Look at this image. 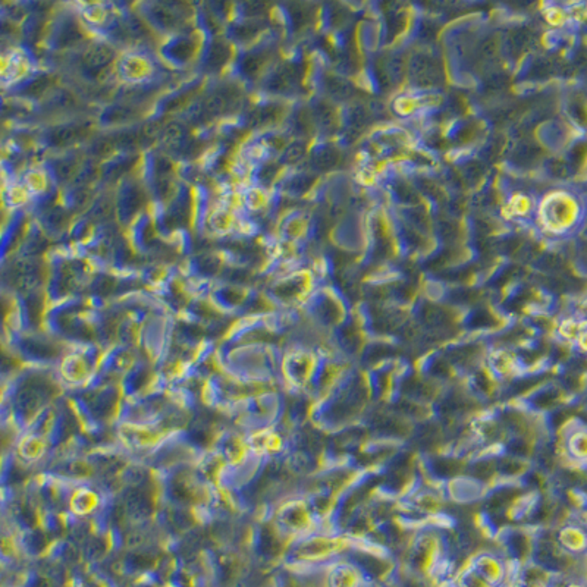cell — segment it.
I'll list each match as a JSON object with an SVG mask.
<instances>
[{"mask_svg": "<svg viewBox=\"0 0 587 587\" xmlns=\"http://www.w3.org/2000/svg\"><path fill=\"white\" fill-rule=\"evenodd\" d=\"M143 200V190L138 183L133 181H126L122 183L116 198V214L122 224L131 220L133 216L141 209Z\"/></svg>", "mask_w": 587, "mask_h": 587, "instance_id": "6da1fadb", "label": "cell"}, {"mask_svg": "<svg viewBox=\"0 0 587 587\" xmlns=\"http://www.w3.org/2000/svg\"><path fill=\"white\" fill-rule=\"evenodd\" d=\"M188 137H190V131H188L187 123L174 119V121H169L168 123H164L163 134L160 140L169 152L187 156L190 144L193 143L190 141Z\"/></svg>", "mask_w": 587, "mask_h": 587, "instance_id": "7a4b0ae2", "label": "cell"}, {"mask_svg": "<svg viewBox=\"0 0 587 587\" xmlns=\"http://www.w3.org/2000/svg\"><path fill=\"white\" fill-rule=\"evenodd\" d=\"M116 56L115 49L107 43H96L90 46L83 54V63L88 71L102 72L114 62Z\"/></svg>", "mask_w": 587, "mask_h": 587, "instance_id": "3957f363", "label": "cell"}, {"mask_svg": "<svg viewBox=\"0 0 587 587\" xmlns=\"http://www.w3.org/2000/svg\"><path fill=\"white\" fill-rule=\"evenodd\" d=\"M145 12L147 20L157 30L171 31L175 30L181 23V13L171 5L155 4Z\"/></svg>", "mask_w": 587, "mask_h": 587, "instance_id": "277c9868", "label": "cell"}, {"mask_svg": "<svg viewBox=\"0 0 587 587\" xmlns=\"http://www.w3.org/2000/svg\"><path fill=\"white\" fill-rule=\"evenodd\" d=\"M87 133H88V128L83 125L65 123V125L53 128V130L49 133L47 138H49V143L54 147H68L85 138Z\"/></svg>", "mask_w": 587, "mask_h": 587, "instance_id": "5b68a950", "label": "cell"}, {"mask_svg": "<svg viewBox=\"0 0 587 587\" xmlns=\"http://www.w3.org/2000/svg\"><path fill=\"white\" fill-rule=\"evenodd\" d=\"M235 103H236V95L231 90H217L203 100L209 119L226 115Z\"/></svg>", "mask_w": 587, "mask_h": 587, "instance_id": "8992f818", "label": "cell"}, {"mask_svg": "<svg viewBox=\"0 0 587 587\" xmlns=\"http://www.w3.org/2000/svg\"><path fill=\"white\" fill-rule=\"evenodd\" d=\"M84 40V34L80 28V25L68 18V20H63L56 31H54L53 35V43L58 49H68V47H73L77 46L78 43H81Z\"/></svg>", "mask_w": 587, "mask_h": 587, "instance_id": "52a82bcc", "label": "cell"}, {"mask_svg": "<svg viewBox=\"0 0 587 587\" xmlns=\"http://www.w3.org/2000/svg\"><path fill=\"white\" fill-rule=\"evenodd\" d=\"M140 116V110L137 106H133L130 103L123 104H112L104 109V112L100 116V122L107 126H115L122 125L126 122H131Z\"/></svg>", "mask_w": 587, "mask_h": 587, "instance_id": "ba28073f", "label": "cell"}, {"mask_svg": "<svg viewBox=\"0 0 587 587\" xmlns=\"http://www.w3.org/2000/svg\"><path fill=\"white\" fill-rule=\"evenodd\" d=\"M232 56V49L228 43L216 40L210 44L205 54V69L209 72H219Z\"/></svg>", "mask_w": 587, "mask_h": 587, "instance_id": "9c48e42d", "label": "cell"}, {"mask_svg": "<svg viewBox=\"0 0 587 587\" xmlns=\"http://www.w3.org/2000/svg\"><path fill=\"white\" fill-rule=\"evenodd\" d=\"M279 115L281 109L277 104H260L251 110L248 122L253 128H266L277 122L279 119Z\"/></svg>", "mask_w": 587, "mask_h": 587, "instance_id": "30bf717a", "label": "cell"}, {"mask_svg": "<svg viewBox=\"0 0 587 587\" xmlns=\"http://www.w3.org/2000/svg\"><path fill=\"white\" fill-rule=\"evenodd\" d=\"M134 162H135V157L131 153L119 155L116 159H112L107 163H104V167L102 169L103 178L107 181H115L121 178L123 174H126L131 169Z\"/></svg>", "mask_w": 587, "mask_h": 587, "instance_id": "8fae6325", "label": "cell"}, {"mask_svg": "<svg viewBox=\"0 0 587 587\" xmlns=\"http://www.w3.org/2000/svg\"><path fill=\"white\" fill-rule=\"evenodd\" d=\"M68 220L69 213L61 206H54L46 212L43 217V225L49 234H59L68 225Z\"/></svg>", "mask_w": 587, "mask_h": 587, "instance_id": "7c38bea8", "label": "cell"}, {"mask_svg": "<svg viewBox=\"0 0 587 587\" xmlns=\"http://www.w3.org/2000/svg\"><path fill=\"white\" fill-rule=\"evenodd\" d=\"M80 167L81 164L77 157L65 156L53 162V174L61 182H66L75 178Z\"/></svg>", "mask_w": 587, "mask_h": 587, "instance_id": "4fadbf2b", "label": "cell"}, {"mask_svg": "<svg viewBox=\"0 0 587 587\" xmlns=\"http://www.w3.org/2000/svg\"><path fill=\"white\" fill-rule=\"evenodd\" d=\"M265 62H266V59H265V54L262 52H250L241 58L240 71L246 78L254 80L260 73Z\"/></svg>", "mask_w": 587, "mask_h": 587, "instance_id": "5bb4252c", "label": "cell"}, {"mask_svg": "<svg viewBox=\"0 0 587 587\" xmlns=\"http://www.w3.org/2000/svg\"><path fill=\"white\" fill-rule=\"evenodd\" d=\"M262 31V24L257 23V21H244V23H238L231 28V35L235 42H240V43H247L253 39H255L257 35L260 34Z\"/></svg>", "mask_w": 587, "mask_h": 587, "instance_id": "9a60e30c", "label": "cell"}, {"mask_svg": "<svg viewBox=\"0 0 587 587\" xmlns=\"http://www.w3.org/2000/svg\"><path fill=\"white\" fill-rule=\"evenodd\" d=\"M47 104L50 109H54V110H66V109L75 107L77 99L73 97L71 91L65 88H58V90L50 91V93L47 95Z\"/></svg>", "mask_w": 587, "mask_h": 587, "instance_id": "2e32d148", "label": "cell"}, {"mask_svg": "<svg viewBox=\"0 0 587 587\" xmlns=\"http://www.w3.org/2000/svg\"><path fill=\"white\" fill-rule=\"evenodd\" d=\"M122 30L125 35L131 37V39H138V40L147 39L150 34V30L149 27H147V24L135 15H130L125 18V21L122 24Z\"/></svg>", "mask_w": 587, "mask_h": 587, "instance_id": "e0dca14e", "label": "cell"}, {"mask_svg": "<svg viewBox=\"0 0 587 587\" xmlns=\"http://www.w3.org/2000/svg\"><path fill=\"white\" fill-rule=\"evenodd\" d=\"M96 175H97V169L93 162H85L84 164L81 163L75 178L72 179V183L75 187H88L90 183L96 179Z\"/></svg>", "mask_w": 587, "mask_h": 587, "instance_id": "ac0fdd59", "label": "cell"}, {"mask_svg": "<svg viewBox=\"0 0 587 587\" xmlns=\"http://www.w3.org/2000/svg\"><path fill=\"white\" fill-rule=\"evenodd\" d=\"M50 87H52L50 78L46 77V75H42L39 78H35L34 81H31L25 87V96H30V97H34V99L44 97L50 93Z\"/></svg>", "mask_w": 587, "mask_h": 587, "instance_id": "d6986e66", "label": "cell"}, {"mask_svg": "<svg viewBox=\"0 0 587 587\" xmlns=\"http://www.w3.org/2000/svg\"><path fill=\"white\" fill-rule=\"evenodd\" d=\"M163 128L164 125L162 123V121H157V119H152L149 122H145L140 130V143H152L157 138H162Z\"/></svg>", "mask_w": 587, "mask_h": 587, "instance_id": "ffe728a7", "label": "cell"}, {"mask_svg": "<svg viewBox=\"0 0 587 587\" xmlns=\"http://www.w3.org/2000/svg\"><path fill=\"white\" fill-rule=\"evenodd\" d=\"M304 155H305V147H304V144H301L298 141L291 143V144H288L285 147V149L282 150L281 163H284V164H296V163H298V162L303 160Z\"/></svg>", "mask_w": 587, "mask_h": 587, "instance_id": "44dd1931", "label": "cell"}, {"mask_svg": "<svg viewBox=\"0 0 587 587\" xmlns=\"http://www.w3.org/2000/svg\"><path fill=\"white\" fill-rule=\"evenodd\" d=\"M112 210H114L112 200H110L109 197H100L96 201H93V206H91V210H90V217L100 220L112 213Z\"/></svg>", "mask_w": 587, "mask_h": 587, "instance_id": "7402d4cb", "label": "cell"}, {"mask_svg": "<svg viewBox=\"0 0 587 587\" xmlns=\"http://www.w3.org/2000/svg\"><path fill=\"white\" fill-rule=\"evenodd\" d=\"M186 118H187V122H190L191 125H203L207 121H210L209 116H207V114H206V109H205L203 102H195V103H193L187 109Z\"/></svg>", "mask_w": 587, "mask_h": 587, "instance_id": "603a6c76", "label": "cell"}, {"mask_svg": "<svg viewBox=\"0 0 587 587\" xmlns=\"http://www.w3.org/2000/svg\"><path fill=\"white\" fill-rule=\"evenodd\" d=\"M90 200H91V191L88 187H75L71 191L69 207L83 209L90 203Z\"/></svg>", "mask_w": 587, "mask_h": 587, "instance_id": "cb8c5ba5", "label": "cell"}, {"mask_svg": "<svg viewBox=\"0 0 587 587\" xmlns=\"http://www.w3.org/2000/svg\"><path fill=\"white\" fill-rule=\"evenodd\" d=\"M175 46L178 49H175L174 46L168 47V54L169 58L175 59V61H186L191 56V52L194 50V46L190 43V40H176Z\"/></svg>", "mask_w": 587, "mask_h": 587, "instance_id": "d4e9b609", "label": "cell"}, {"mask_svg": "<svg viewBox=\"0 0 587 587\" xmlns=\"http://www.w3.org/2000/svg\"><path fill=\"white\" fill-rule=\"evenodd\" d=\"M169 217L172 224H183L188 217V206H187V198H178L175 200L171 209H169Z\"/></svg>", "mask_w": 587, "mask_h": 587, "instance_id": "484cf974", "label": "cell"}, {"mask_svg": "<svg viewBox=\"0 0 587 587\" xmlns=\"http://www.w3.org/2000/svg\"><path fill=\"white\" fill-rule=\"evenodd\" d=\"M43 30V21L39 15H30L27 20L24 21L23 25V32L27 37L28 40H34L37 35H39Z\"/></svg>", "mask_w": 587, "mask_h": 587, "instance_id": "4316f807", "label": "cell"}, {"mask_svg": "<svg viewBox=\"0 0 587 587\" xmlns=\"http://www.w3.org/2000/svg\"><path fill=\"white\" fill-rule=\"evenodd\" d=\"M46 240L42 236H37L32 238V240H28L23 248V254L24 257H28V259H35V257H39L44 250H46Z\"/></svg>", "mask_w": 587, "mask_h": 587, "instance_id": "83f0119b", "label": "cell"}, {"mask_svg": "<svg viewBox=\"0 0 587 587\" xmlns=\"http://www.w3.org/2000/svg\"><path fill=\"white\" fill-rule=\"evenodd\" d=\"M115 150L116 149L112 141V137L99 138L93 143V145H91V152H93L95 156H99V157H106L109 155H112Z\"/></svg>", "mask_w": 587, "mask_h": 587, "instance_id": "f1b7e54d", "label": "cell"}, {"mask_svg": "<svg viewBox=\"0 0 587 587\" xmlns=\"http://www.w3.org/2000/svg\"><path fill=\"white\" fill-rule=\"evenodd\" d=\"M198 269L203 273L213 274L220 269V260L216 255H212V254L201 255L198 259Z\"/></svg>", "mask_w": 587, "mask_h": 587, "instance_id": "f546056e", "label": "cell"}, {"mask_svg": "<svg viewBox=\"0 0 587 587\" xmlns=\"http://www.w3.org/2000/svg\"><path fill=\"white\" fill-rule=\"evenodd\" d=\"M335 160H337V155H335L334 150H330V149H320L315 153V163H316V167H319V168L326 169L329 167H332Z\"/></svg>", "mask_w": 587, "mask_h": 587, "instance_id": "4dcf8cb0", "label": "cell"}, {"mask_svg": "<svg viewBox=\"0 0 587 587\" xmlns=\"http://www.w3.org/2000/svg\"><path fill=\"white\" fill-rule=\"evenodd\" d=\"M174 171V164L167 156H160L155 162V172L156 178H171Z\"/></svg>", "mask_w": 587, "mask_h": 587, "instance_id": "1f68e13d", "label": "cell"}, {"mask_svg": "<svg viewBox=\"0 0 587 587\" xmlns=\"http://www.w3.org/2000/svg\"><path fill=\"white\" fill-rule=\"evenodd\" d=\"M279 174V167L274 163H269L265 164L263 168H260L259 171V181L263 183V186H270V183L274 181V178L278 176Z\"/></svg>", "mask_w": 587, "mask_h": 587, "instance_id": "d6a6232c", "label": "cell"}, {"mask_svg": "<svg viewBox=\"0 0 587 587\" xmlns=\"http://www.w3.org/2000/svg\"><path fill=\"white\" fill-rule=\"evenodd\" d=\"M265 9H266V5L265 4H259V2H250V4H244L243 5V13L246 15V16H259V15H262L263 12H265Z\"/></svg>", "mask_w": 587, "mask_h": 587, "instance_id": "836d02e7", "label": "cell"}, {"mask_svg": "<svg viewBox=\"0 0 587 587\" xmlns=\"http://www.w3.org/2000/svg\"><path fill=\"white\" fill-rule=\"evenodd\" d=\"M304 176L305 175H298L296 178H292L291 182L288 183V190L291 193H296V194H300L304 190H307V178H304Z\"/></svg>", "mask_w": 587, "mask_h": 587, "instance_id": "e575fe53", "label": "cell"}]
</instances>
